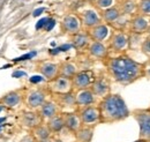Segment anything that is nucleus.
<instances>
[{
  "mask_svg": "<svg viewBox=\"0 0 150 142\" xmlns=\"http://www.w3.org/2000/svg\"><path fill=\"white\" fill-rule=\"evenodd\" d=\"M108 68L114 80L122 84L133 82L142 73V65L126 55L110 59L108 62Z\"/></svg>",
  "mask_w": 150,
  "mask_h": 142,
  "instance_id": "nucleus-1",
  "label": "nucleus"
},
{
  "mask_svg": "<svg viewBox=\"0 0 150 142\" xmlns=\"http://www.w3.org/2000/svg\"><path fill=\"white\" fill-rule=\"evenodd\" d=\"M100 123H115L128 117L129 111L120 95L109 94L99 103Z\"/></svg>",
  "mask_w": 150,
  "mask_h": 142,
  "instance_id": "nucleus-2",
  "label": "nucleus"
},
{
  "mask_svg": "<svg viewBox=\"0 0 150 142\" xmlns=\"http://www.w3.org/2000/svg\"><path fill=\"white\" fill-rule=\"evenodd\" d=\"M46 91L44 89H33L24 95V103L29 110H37L46 102Z\"/></svg>",
  "mask_w": 150,
  "mask_h": 142,
  "instance_id": "nucleus-3",
  "label": "nucleus"
},
{
  "mask_svg": "<svg viewBox=\"0 0 150 142\" xmlns=\"http://www.w3.org/2000/svg\"><path fill=\"white\" fill-rule=\"evenodd\" d=\"M81 123L84 126H93L100 123V112L99 107L95 105H89V107H82L79 112Z\"/></svg>",
  "mask_w": 150,
  "mask_h": 142,
  "instance_id": "nucleus-4",
  "label": "nucleus"
},
{
  "mask_svg": "<svg viewBox=\"0 0 150 142\" xmlns=\"http://www.w3.org/2000/svg\"><path fill=\"white\" fill-rule=\"evenodd\" d=\"M95 74L93 71H81L77 72L72 79V86L73 89L76 90H82V89H88L91 87V84L95 81Z\"/></svg>",
  "mask_w": 150,
  "mask_h": 142,
  "instance_id": "nucleus-5",
  "label": "nucleus"
},
{
  "mask_svg": "<svg viewBox=\"0 0 150 142\" xmlns=\"http://www.w3.org/2000/svg\"><path fill=\"white\" fill-rule=\"evenodd\" d=\"M49 90L52 91L56 95H60V94H67L71 92L73 90V86H72V80L60 76L58 75L53 80H51L49 82Z\"/></svg>",
  "mask_w": 150,
  "mask_h": 142,
  "instance_id": "nucleus-6",
  "label": "nucleus"
},
{
  "mask_svg": "<svg viewBox=\"0 0 150 142\" xmlns=\"http://www.w3.org/2000/svg\"><path fill=\"white\" fill-rule=\"evenodd\" d=\"M43 118L39 112H35L33 110L24 111L20 116V124L28 129H34L38 125L43 124Z\"/></svg>",
  "mask_w": 150,
  "mask_h": 142,
  "instance_id": "nucleus-7",
  "label": "nucleus"
},
{
  "mask_svg": "<svg viewBox=\"0 0 150 142\" xmlns=\"http://www.w3.org/2000/svg\"><path fill=\"white\" fill-rule=\"evenodd\" d=\"M135 117L140 125V139L147 142L150 141V112L142 111Z\"/></svg>",
  "mask_w": 150,
  "mask_h": 142,
  "instance_id": "nucleus-8",
  "label": "nucleus"
},
{
  "mask_svg": "<svg viewBox=\"0 0 150 142\" xmlns=\"http://www.w3.org/2000/svg\"><path fill=\"white\" fill-rule=\"evenodd\" d=\"M61 29L69 35H75L80 33L81 29V20L75 15H66L62 18L61 22Z\"/></svg>",
  "mask_w": 150,
  "mask_h": 142,
  "instance_id": "nucleus-9",
  "label": "nucleus"
},
{
  "mask_svg": "<svg viewBox=\"0 0 150 142\" xmlns=\"http://www.w3.org/2000/svg\"><path fill=\"white\" fill-rule=\"evenodd\" d=\"M90 89L93 90L95 96H98V97L103 98V97H105V96H108L110 94V82L104 76L96 77Z\"/></svg>",
  "mask_w": 150,
  "mask_h": 142,
  "instance_id": "nucleus-10",
  "label": "nucleus"
},
{
  "mask_svg": "<svg viewBox=\"0 0 150 142\" xmlns=\"http://www.w3.org/2000/svg\"><path fill=\"white\" fill-rule=\"evenodd\" d=\"M95 96L93 90L90 88L82 89V90H77V92L75 94V101H76V105L81 107H89L93 105L95 103Z\"/></svg>",
  "mask_w": 150,
  "mask_h": 142,
  "instance_id": "nucleus-11",
  "label": "nucleus"
},
{
  "mask_svg": "<svg viewBox=\"0 0 150 142\" xmlns=\"http://www.w3.org/2000/svg\"><path fill=\"white\" fill-rule=\"evenodd\" d=\"M22 98H23V95L20 90H13L5 94L0 98V103L5 107H15L22 102Z\"/></svg>",
  "mask_w": 150,
  "mask_h": 142,
  "instance_id": "nucleus-12",
  "label": "nucleus"
},
{
  "mask_svg": "<svg viewBox=\"0 0 150 142\" xmlns=\"http://www.w3.org/2000/svg\"><path fill=\"white\" fill-rule=\"evenodd\" d=\"M38 71L40 72V74L45 79L51 81L59 75V65L54 64V62H49V61L40 62L38 66Z\"/></svg>",
  "mask_w": 150,
  "mask_h": 142,
  "instance_id": "nucleus-13",
  "label": "nucleus"
},
{
  "mask_svg": "<svg viewBox=\"0 0 150 142\" xmlns=\"http://www.w3.org/2000/svg\"><path fill=\"white\" fill-rule=\"evenodd\" d=\"M62 116H64V121H65V128L68 129L71 133L74 134L75 132L82 126L79 113L67 112V113H62Z\"/></svg>",
  "mask_w": 150,
  "mask_h": 142,
  "instance_id": "nucleus-14",
  "label": "nucleus"
},
{
  "mask_svg": "<svg viewBox=\"0 0 150 142\" xmlns=\"http://www.w3.org/2000/svg\"><path fill=\"white\" fill-rule=\"evenodd\" d=\"M56 104L62 109H72L76 105V101H75V94L67 92V94H60V95H56Z\"/></svg>",
  "mask_w": 150,
  "mask_h": 142,
  "instance_id": "nucleus-15",
  "label": "nucleus"
},
{
  "mask_svg": "<svg viewBox=\"0 0 150 142\" xmlns=\"http://www.w3.org/2000/svg\"><path fill=\"white\" fill-rule=\"evenodd\" d=\"M39 109H40L39 113H40L42 118L46 119V120H49V119L53 118L54 116L59 114V111H60L59 107L54 102H49V101H46Z\"/></svg>",
  "mask_w": 150,
  "mask_h": 142,
  "instance_id": "nucleus-16",
  "label": "nucleus"
},
{
  "mask_svg": "<svg viewBox=\"0 0 150 142\" xmlns=\"http://www.w3.org/2000/svg\"><path fill=\"white\" fill-rule=\"evenodd\" d=\"M76 142H91L94 136V127L82 125L74 133Z\"/></svg>",
  "mask_w": 150,
  "mask_h": 142,
  "instance_id": "nucleus-17",
  "label": "nucleus"
},
{
  "mask_svg": "<svg viewBox=\"0 0 150 142\" xmlns=\"http://www.w3.org/2000/svg\"><path fill=\"white\" fill-rule=\"evenodd\" d=\"M128 44V37L124 33H114L110 40V46L113 51H120Z\"/></svg>",
  "mask_w": 150,
  "mask_h": 142,
  "instance_id": "nucleus-18",
  "label": "nucleus"
},
{
  "mask_svg": "<svg viewBox=\"0 0 150 142\" xmlns=\"http://www.w3.org/2000/svg\"><path fill=\"white\" fill-rule=\"evenodd\" d=\"M108 34H109V28L105 24L100 23L90 28L88 35L90 37V39H93V42H102L106 38Z\"/></svg>",
  "mask_w": 150,
  "mask_h": 142,
  "instance_id": "nucleus-19",
  "label": "nucleus"
},
{
  "mask_svg": "<svg viewBox=\"0 0 150 142\" xmlns=\"http://www.w3.org/2000/svg\"><path fill=\"white\" fill-rule=\"evenodd\" d=\"M88 51L90 55L97 59H104L108 54V49L102 42H91L88 45Z\"/></svg>",
  "mask_w": 150,
  "mask_h": 142,
  "instance_id": "nucleus-20",
  "label": "nucleus"
},
{
  "mask_svg": "<svg viewBox=\"0 0 150 142\" xmlns=\"http://www.w3.org/2000/svg\"><path fill=\"white\" fill-rule=\"evenodd\" d=\"M81 22L86 27L93 28L97 24H100V18L95 11H84L81 14Z\"/></svg>",
  "mask_w": 150,
  "mask_h": 142,
  "instance_id": "nucleus-21",
  "label": "nucleus"
},
{
  "mask_svg": "<svg viewBox=\"0 0 150 142\" xmlns=\"http://www.w3.org/2000/svg\"><path fill=\"white\" fill-rule=\"evenodd\" d=\"M47 127L50 128V131H51V133L53 134V133H59V132H61L64 128H65V121H64V116L62 114H57L54 116L53 118H51V119H49L47 120Z\"/></svg>",
  "mask_w": 150,
  "mask_h": 142,
  "instance_id": "nucleus-22",
  "label": "nucleus"
},
{
  "mask_svg": "<svg viewBox=\"0 0 150 142\" xmlns=\"http://www.w3.org/2000/svg\"><path fill=\"white\" fill-rule=\"evenodd\" d=\"M31 134L35 136V139L39 141V140H44V139H49L51 138L52 133L50 131V128L47 127L46 124H40L37 127H35L34 129H31Z\"/></svg>",
  "mask_w": 150,
  "mask_h": 142,
  "instance_id": "nucleus-23",
  "label": "nucleus"
},
{
  "mask_svg": "<svg viewBox=\"0 0 150 142\" xmlns=\"http://www.w3.org/2000/svg\"><path fill=\"white\" fill-rule=\"evenodd\" d=\"M77 73L76 70V66L72 62H62L60 66H59V75L60 76H64V77H67V79H73L74 75Z\"/></svg>",
  "mask_w": 150,
  "mask_h": 142,
  "instance_id": "nucleus-24",
  "label": "nucleus"
},
{
  "mask_svg": "<svg viewBox=\"0 0 150 142\" xmlns=\"http://www.w3.org/2000/svg\"><path fill=\"white\" fill-rule=\"evenodd\" d=\"M72 42H73V46L76 49H83L86 46H88L90 44V37L88 34H82V33H77L75 35H72Z\"/></svg>",
  "mask_w": 150,
  "mask_h": 142,
  "instance_id": "nucleus-25",
  "label": "nucleus"
},
{
  "mask_svg": "<svg viewBox=\"0 0 150 142\" xmlns=\"http://www.w3.org/2000/svg\"><path fill=\"white\" fill-rule=\"evenodd\" d=\"M148 21L143 18H136L132 21V30L135 34H141L148 29Z\"/></svg>",
  "mask_w": 150,
  "mask_h": 142,
  "instance_id": "nucleus-26",
  "label": "nucleus"
},
{
  "mask_svg": "<svg viewBox=\"0 0 150 142\" xmlns=\"http://www.w3.org/2000/svg\"><path fill=\"white\" fill-rule=\"evenodd\" d=\"M119 16H120V12L115 7H109V8H106L103 12V18H104V21L105 22H109V23L114 22Z\"/></svg>",
  "mask_w": 150,
  "mask_h": 142,
  "instance_id": "nucleus-27",
  "label": "nucleus"
},
{
  "mask_svg": "<svg viewBox=\"0 0 150 142\" xmlns=\"http://www.w3.org/2000/svg\"><path fill=\"white\" fill-rule=\"evenodd\" d=\"M140 8H141V12L143 14H150V0H142L141 1V5H140Z\"/></svg>",
  "mask_w": 150,
  "mask_h": 142,
  "instance_id": "nucleus-28",
  "label": "nucleus"
},
{
  "mask_svg": "<svg viewBox=\"0 0 150 142\" xmlns=\"http://www.w3.org/2000/svg\"><path fill=\"white\" fill-rule=\"evenodd\" d=\"M112 1L113 0H96V4L98 7L100 8H109L111 5H112Z\"/></svg>",
  "mask_w": 150,
  "mask_h": 142,
  "instance_id": "nucleus-29",
  "label": "nucleus"
},
{
  "mask_svg": "<svg viewBox=\"0 0 150 142\" xmlns=\"http://www.w3.org/2000/svg\"><path fill=\"white\" fill-rule=\"evenodd\" d=\"M133 8H134V4L131 2V1H128V2H126L125 5H124V7H122V11H124V13H131L132 11H133Z\"/></svg>",
  "mask_w": 150,
  "mask_h": 142,
  "instance_id": "nucleus-30",
  "label": "nucleus"
},
{
  "mask_svg": "<svg viewBox=\"0 0 150 142\" xmlns=\"http://www.w3.org/2000/svg\"><path fill=\"white\" fill-rule=\"evenodd\" d=\"M142 50L146 53H150V38H147L142 44Z\"/></svg>",
  "mask_w": 150,
  "mask_h": 142,
  "instance_id": "nucleus-31",
  "label": "nucleus"
},
{
  "mask_svg": "<svg viewBox=\"0 0 150 142\" xmlns=\"http://www.w3.org/2000/svg\"><path fill=\"white\" fill-rule=\"evenodd\" d=\"M20 142H37V140L35 139V136L33 134H28V135H25Z\"/></svg>",
  "mask_w": 150,
  "mask_h": 142,
  "instance_id": "nucleus-32",
  "label": "nucleus"
},
{
  "mask_svg": "<svg viewBox=\"0 0 150 142\" xmlns=\"http://www.w3.org/2000/svg\"><path fill=\"white\" fill-rule=\"evenodd\" d=\"M49 20H50V18H42V20H39V21H38V23L36 24V29H40V28L45 27V26L47 24Z\"/></svg>",
  "mask_w": 150,
  "mask_h": 142,
  "instance_id": "nucleus-33",
  "label": "nucleus"
},
{
  "mask_svg": "<svg viewBox=\"0 0 150 142\" xmlns=\"http://www.w3.org/2000/svg\"><path fill=\"white\" fill-rule=\"evenodd\" d=\"M36 54V52H31V53H28L25 54V55H23V57H20L18 59H15L16 61H21V60H28V59H30V58H33L34 55Z\"/></svg>",
  "mask_w": 150,
  "mask_h": 142,
  "instance_id": "nucleus-34",
  "label": "nucleus"
},
{
  "mask_svg": "<svg viewBox=\"0 0 150 142\" xmlns=\"http://www.w3.org/2000/svg\"><path fill=\"white\" fill-rule=\"evenodd\" d=\"M54 24H56V21H54V20H49V22H47V24H46V27H45V30L50 31V30L54 27Z\"/></svg>",
  "mask_w": 150,
  "mask_h": 142,
  "instance_id": "nucleus-35",
  "label": "nucleus"
},
{
  "mask_svg": "<svg viewBox=\"0 0 150 142\" xmlns=\"http://www.w3.org/2000/svg\"><path fill=\"white\" fill-rule=\"evenodd\" d=\"M40 81H43V77H40V76H33V77L30 79V82H31V83H38V82H40Z\"/></svg>",
  "mask_w": 150,
  "mask_h": 142,
  "instance_id": "nucleus-36",
  "label": "nucleus"
},
{
  "mask_svg": "<svg viewBox=\"0 0 150 142\" xmlns=\"http://www.w3.org/2000/svg\"><path fill=\"white\" fill-rule=\"evenodd\" d=\"M42 12H44V8H38V9H36V11L34 12V16H38Z\"/></svg>",
  "mask_w": 150,
  "mask_h": 142,
  "instance_id": "nucleus-37",
  "label": "nucleus"
},
{
  "mask_svg": "<svg viewBox=\"0 0 150 142\" xmlns=\"http://www.w3.org/2000/svg\"><path fill=\"white\" fill-rule=\"evenodd\" d=\"M37 142H53L52 141V138H49V139H44V140H39Z\"/></svg>",
  "mask_w": 150,
  "mask_h": 142,
  "instance_id": "nucleus-38",
  "label": "nucleus"
},
{
  "mask_svg": "<svg viewBox=\"0 0 150 142\" xmlns=\"http://www.w3.org/2000/svg\"><path fill=\"white\" fill-rule=\"evenodd\" d=\"M52 141H53V142H64L62 140H60V139H57V138H52Z\"/></svg>",
  "mask_w": 150,
  "mask_h": 142,
  "instance_id": "nucleus-39",
  "label": "nucleus"
},
{
  "mask_svg": "<svg viewBox=\"0 0 150 142\" xmlns=\"http://www.w3.org/2000/svg\"><path fill=\"white\" fill-rule=\"evenodd\" d=\"M134 142H147V141H144V140H141V139H140V140H137V141H134Z\"/></svg>",
  "mask_w": 150,
  "mask_h": 142,
  "instance_id": "nucleus-40",
  "label": "nucleus"
},
{
  "mask_svg": "<svg viewBox=\"0 0 150 142\" xmlns=\"http://www.w3.org/2000/svg\"><path fill=\"white\" fill-rule=\"evenodd\" d=\"M4 121H5V118H1L0 119V123H4Z\"/></svg>",
  "mask_w": 150,
  "mask_h": 142,
  "instance_id": "nucleus-41",
  "label": "nucleus"
},
{
  "mask_svg": "<svg viewBox=\"0 0 150 142\" xmlns=\"http://www.w3.org/2000/svg\"><path fill=\"white\" fill-rule=\"evenodd\" d=\"M148 74H149V75H150V65H149V66H148Z\"/></svg>",
  "mask_w": 150,
  "mask_h": 142,
  "instance_id": "nucleus-42",
  "label": "nucleus"
},
{
  "mask_svg": "<svg viewBox=\"0 0 150 142\" xmlns=\"http://www.w3.org/2000/svg\"><path fill=\"white\" fill-rule=\"evenodd\" d=\"M0 111H1V107H0Z\"/></svg>",
  "mask_w": 150,
  "mask_h": 142,
  "instance_id": "nucleus-43",
  "label": "nucleus"
},
{
  "mask_svg": "<svg viewBox=\"0 0 150 142\" xmlns=\"http://www.w3.org/2000/svg\"><path fill=\"white\" fill-rule=\"evenodd\" d=\"M149 33H150V29H149Z\"/></svg>",
  "mask_w": 150,
  "mask_h": 142,
  "instance_id": "nucleus-44",
  "label": "nucleus"
},
{
  "mask_svg": "<svg viewBox=\"0 0 150 142\" xmlns=\"http://www.w3.org/2000/svg\"><path fill=\"white\" fill-rule=\"evenodd\" d=\"M75 142H76V141H75Z\"/></svg>",
  "mask_w": 150,
  "mask_h": 142,
  "instance_id": "nucleus-45",
  "label": "nucleus"
}]
</instances>
